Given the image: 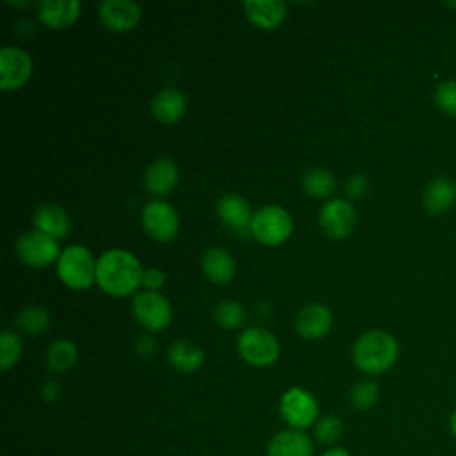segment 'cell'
Masks as SVG:
<instances>
[{
	"label": "cell",
	"instance_id": "obj_1",
	"mask_svg": "<svg viewBox=\"0 0 456 456\" xmlns=\"http://www.w3.org/2000/svg\"><path fill=\"white\" fill-rule=\"evenodd\" d=\"M141 262L126 249L114 248L96 260V285L109 296L123 297L142 281Z\"/></svg>",
	"mask_w": 456,
	"mask_h": 456
},
{
	"label": "cell",
	"instance_id": "obj_2",
	"mask_svg": "<svg viewBox=\"0 0 456 456\" xmlns=\"http://www.w3.org/2000/svg\"><path fill=\"white\" fill-rule=\"evenodd\" d=\"M351 354L354 365L362 372L374 376L388 370L395 363L399 356V344L390 333L370 330L356 338Z\"/></svg>",
	"mask_w": 456,
	"mask_h": 456
},
{
	"label": "cell",
	"instance_id": "obj_3",
	"mask_svg": "<svg viewBox=\"0 0 456 456\" xmlns=\"http://www.w3.org/2000/svg\"><path fill=\"white\" fill-rule=\"evenodd\" d=\"M57 276L71 290H86L96 283V260L86 246H68L57 260Z\"/></svg>",
	"mask_w": 456,
	"mask_h": 456
},
{
	"label": "cell",
	"instance_id": "obj_4",
	"mask_svg": "<svg viewBox=\"0 0 456 456\" xmlns=\"http://www.w3.org/2000/svg\"><path fill=\"white\" fill-rule=\"evenodd\" d=\"M292 217L280 205L262 207L253 214L249 233L264 246H280L292 233Z\"/></svg>",
	"mask_w": 456,
	"mask_h": 456
},
{
	"label": "cell",
	"instance_id": "obj_5",
	"mask_svg": "<svg viewBox=\"0 0 456 456\" xmlns=\"http://www.w3.org/2000/svg\"><path fill=\"white\" fill-rule=\"evenodd\" d=\"M240 358L253 367H269L280 358L278 338L264 328H246L237 338Z\"/></svg>",
	"mask_w": 456,
	"mask_h": 456
},
{
	"label": "cell",
	"instance_id": "obj_6",
	"mask_svg": "<svg viewBox=\"0 0 456 456\" xmlns=\"http://www.w3.org/2000/svg\"><path fill=\"white\" fill-rule=\"evenodd\" d=\"M280 415L289 428L305 431L319 420V403L312 392L292 387L280 399Z\"/></svg>",
	"mask_w": 456,
	"mask_h": 456
},
{
	"label": "cell",
	"instance_id": "obj_7",
	"mask_svg": "<svg viewBox=\"0 0 456 456\" xmlns=\"http://www.w3.org/2000/svg\"><path fill=\"white\" fill-rule=\"evenodd\" d=\"M132 312L135 321L150 333L162 331L173 319L169 299L155 290H142L135 294L132 301Z\"/></svg>",
	"mask_w": 456,
	"mask_h": 456
},
{
	"label": "cell",
	"instance_id": "obj_8",
	"mask_svg": "<svg viewBox=\"0 0 456 456\" xmlns=\"http://www.w3.org/2000/svg\"><path fill=\"white\" fill-rule=\"evenodd\" d=\"M61 253L62 251L59 249L57 239H53L39 230L25 232L16 240L18 258L30 267H46V265L57 262Z\"/></svg>",
	"mask_w": 456,
	"mask_h": 456
},
{
	"label": "cell",
	"instance_id": "obj_9",
	"mask_svg": "<svg viewBox=\"0 0 456 456\" xmlns=\"http://www.w3.org/2000/svg\"><path fill=\"white\" fill-rule=\"evenodd\" d=\"M141 223L144 232L157 242H167L175 239L180 228V219L175 207L162 200H151L144 205Z\"/></svg>",
	"mask_w": 456,
	"mask_h": 456
},
{
	"label": "cell",
	"instance_id": "obj_10",
	"mask_svg": "<svg viewBox=\"0 0 456 456\" xmlns=\"http://www.w3.org/2000/svg\"><path fill=\"white\" fill-rule=\"evenodd\" d=\"M32 73L30 55L16 46H4L0 50V89L14 91L25 86Z\"/></svg>",
	"mask_w": 456,
	"mask_h": 456
},
{
	"label": "cell",
	"instance_id": "obj_11",
	"mask_svg": "<svg viewBox=\"0 0 456 456\" xmlns=\"http://www.w3.org/2000/svg\"><path fill=\"white\" fill-rule=\"evenodd\" d=\"M319 224L328 237L346 239L356 224V212L346 200H330L319 212Z\"/></svg>",
	"mask_w": 456,
	"mask_h": 456
},
{
	"label": "cell",
	"instance_id": "obj_12",
	"mask_svg": "<svg viewBox=\"0 0 456 456\" xmlns=\"http://www.w3.org/2000/svg\"><path fill=\"white\" fill-rule=\"evenodd\" d=\"M141 7L134 0H103L98 5L102 23L112 32H128L141 20Z\"/></svg>",
	"mask_w": 456,
	"mask_h": 456
},
{
	"label": "cell",
	"instance_id": "obj_13",
	"mask_svg": "<svg viewBox=\"0 0 456 456\" xmlns=\"http://www.w3.org/2000/svg\"><path fill=\"white\" fill-rule=\"evenodd\" d=\"M265 456H314V440L301 429H281L267 444Z\"/></svg>",
	"mask_w": 456,
	"mask_h": 456
},
{
	"label": "cell",
	"instance_id": "obj_14",
	"mask_svg": "<svg viewBox=\"0 0 456 456\" xmlns=\"http://www.w3.org/2000/svg\"><path fill=\"white\" fill-rule=\"evenodd\" d=\"M217 216L221 223L235 232V233H246L251 228L253 212L249 208V203L239 196V194H224L217 201Z\"/></svg>",
	"mask_w": 456,
	"mask_h": 456
},
{
	"label": "cell",
	"instance_id": "obj_15",
	"mask_svg": "<svg viewBox=\"0 0 456 456\" xmlns=\"http://www.w3.org/2000/svg\"><path fill=\"white\" fill-rule=\"evenodd\" d=\"M331 324H333L331 310L319 303H310L305 308H301L294 321L296 331L303 338H310V340L324 337L331 330Z\"/></svg>",
	"mask_w": 456,
	"mask_h": 456
},
{
	"label": "cell",
	"instance_id": "obj_16",
	"mask_svg": "<svg viewBox=\"0 0 456 456\" xmlns=\"http://www.w3.org/2000/svg\"><path fill=\"white\" fill-rule=\"evenodd\" d=\"M242 9L248 20L262 30L276 28L287 16V4L281 0H248Z\"/></svg>",
	"mask_w": 456,
	"mask_h": 456
},
{
	"label": "cell",
	"instance_id": "obj_17",
	"mask_svg": "<svg viewBox=\"0 0 456 456\" xmlns=\"http://www.w3.org/2000/svg\"><path fill=\"white\" fill-rule=\"evenodd\" d=\"M78 0H39L37 18L52 28H64L77 21L80 14Z\"/></svg>",
	"mask_w": 456,
	"mask_h": 456
},
{
	"label": "cell",
	"instance_id": "obj_18",
	"mask_svg": "<svg viewBox=\"0 0 456 456\" xmlns=\"http://www.w3.org/2000/svg\"><path fill=\"white\" fill-rule=\"evenodd\" d=\"M178 182V167L175 160L160 157L153 160L144 171V185L153 196H166Z\"/></svg>",
	"mask_w": 456,
	"mask_h": 456
},
{
	"label": "cell",
	"instance_id": "obj_19",
	"mask_svg": "<svg viewBox=\"0 0 456 456\" xmlns=\"http://www.w3.org/2000/svg\"><path fill=\"white\" fill-rule=\"evenodd\" d=\"M34 224L36 230L53 239H64L71 230L68 212L57 203H41L34 212Z\"/></svg>",
	"mask_w": 456,
	"mask_h": 456
},
{
	"label": "cell",
	"instance_id": "obj_20",
	"mask_svg": "<svg viewBox=\"0 0 456 456\" xmlns=\"http://www.w3.org/2000/svg\"><path fill=\"white\" fill-rule=\"evenodd\" d=\"M456 203V183L447 176H438L431 180L422 194L424 208L433 214L440 216L447 212Z\"/></svg>",
	"mask_w": 456,
	"mask_h": 456
},
{
	"label": "cell",
	"instance_id": "obj_21",
	"mask_svg": "<svg viewBox=\"0 0 456 456\" xmlns=\"http://www.w3.org/2000/svg\"><path fill=\"white\" fill-rule=\"evenodd\" d=\"M185 109V94L176 87H164L151 98V114L162 123H176Z\"/></svg>",
	"mask_w": 456,
	"mask_h": 456
},
{
	"label": "cell",
	"instance_id": "obj_22",
	"mask_svg": "<svg viewBox=\"0 0 456 456\" xmlns=\"http://www.w3.org/2000/svg\"><path fill=\"white\" fill-rule=\"evenodd\" d=\"M167 362L178 372L191 374V372H196L203 365L205 353L196 342L187 340V338H178L167 349Z\"/></svg>",
	"mask_w": 456,
	"mask_h": 456
},
{
	"label": "cell",
	"instance_id": "obj_23",
	"mask_svg": "<svg viewBox=\"0 0 456 456\" xmlns=\"http://www.w3.org/2000/svg\"><path fill=\"white\" fill-rule=\"evenodd\" d=\"M201 269H203V274L217 285L230 283L235 276L233 258L228 251H224L221 248H210L203 253Z\"/></svg>",
	"mask_w": 456,
	"mask_h": 456
},
{
	"label": "cell",
	"instance_id": "obj_24",
	"mask_svg": "<svg viewBox=\"0 0 456 456\" xmlns=\"http://www.w3.org/2000/svg\"><path fill=\"white\" fill-rule=\"evenodd\" d=\"M301 183L305 192L312 198H328L337 187V180L333 173L326 167L306 169L301 178Z\"/></svg>",
	"mask_w": 456,
	"mask_h": 456
},
{
	"label": "cell",
	"instance_id": "obj_25",
	"mask_svg": "<svg viewBox=\"0 0 456 456\" xmlns=\"http://www.w3.org/2000/svg\"><path fill=\"white\" fill-rule=\"evenodd\" d=\"M77 360H78V351L75 344L66 338H59L52 342L46 351V363L57 374L68 372L77 363Z\"/></svg>",
	"mask_w": 456,
	"mask_h": 456
},
{
	"label": "cell",
	"instance_id": "obj_26",
	"mask_svg": "<svg viewBox=\"0 0 456 456\" xmlns=\"http://www.w3.org/2000/svg\"><path fill=\"white\" fill-rule=\"evenodd\" d=\"M50 314L46 308L37 306V305H30L25 306L18 317H16V324L18 328L27 333V335H39L45 333L50 328Z\"/></svg>",
	"mask_w": 456,
	"mask_h": 456
},
{
	"label": "cell",
	"instance_id": "obj_27",
	"mask_svg": "<svg viewBox=\"0 0 456 456\" xmlns=\"http://www.w3.org/2000/svg\"><path fill=\"white\" fill-rule=\"evenodd\" d=\"M214 319L224 330H237L244 322L246 312H244V306L239 301L221 299L214 306Z\"/></svg>",
	"mask_w": 456,
	"mask_h": 456
},
{
	"label": "cell",
	"instance_id": "obj_28",
	"mask_svg": "<svg viewBox=\"0 0 456 456\" xmlns=\"http://www.w3.org/2000/svg\"><path fill=\"white\" fill-rule=\"evenodd\" d=\"M23 346L20 337L12 330H4L0 333V369L5 372L18 363L21 358Z\"/></svg>",
	"mask_w": 456,
	"mask_h": 456
},
{
	"label": "cell",
	"instance_id": "obj_29",
	"mask_svg": "<svg viewBox=\"0 0 456 456\" xmlns=\"http://www.w3.org/2000/svg\"><path fill=\"white\" fill-rule=\"evenodd\" d=\"M379 397L378 383L372 379H362L351 387L349 401L356 410H370Z\"/></svg>",
	"mask_w": 456,
	"mask_h": 456
},
{
	"label": "cell",
	"instance_id": "obj_30",
	"mask_svg": "<svg viewBox=\"0 0 456 456\" xmlns=\"http://www.w3.org/2000/svg\"><path fill=\"white\" fill-rule=\"evenodd\" d=\"M342 431H344L342 419L337 417V415H333V413L321 417V419L315 422V426H314V436H315V440H317L319 444L330 445V447L340 438Z\"/></svg>",
	"mask_w": 456,
	"mask_h": 456
},
{
	"label": "cell",
	"instance_id": "obj_31",
	"mask_svg": "<svg viewBox=\"0 0 456 456\" xmlns=\"http://www.w3.org/2000/svg\"><path fill=\"white\" fill-rule=\"evenodd\" d=\"M435 102L440 110L456 118V80H442L435 89Z\"/></svg>",
	"mask_w": 456,
	"mask_h": 456
},
{
	"label": "cell",
	"instance_id": "obj_32",
	"mask_svg": "<svg viewBox=\"0 0 456 456\" xmlns=\"http://www.w3.org/2000/svg\"><path fill=\"white\" fill-rule=\"evenodd\" d=\"M166 283V274L157 269V267H150V269H144L142 273V281L141 285L146 289V290H155L159 292Z\"/></svg>",
	"mask_w": 456,
	"mask_h": 456
},
{
	"label": "cell",
	"instance_id": "obj_33",
	"mask_svg": "<svg viewBox=\"0 0 456 456\" xmlns=\"http://www.w3.org/2000/svg\"><path fill=\"white\" fill-rule=\"evenodd\" d=\"M367 191V178L363 175H353L347 182H346V194L351 200H358L365 194Z\"/></svg>",
	"mask_w": 456,
	"mask_h": 456
},
{
	"label": "cell",
	"instance_id": "obj_34",
	"mask_svg": "<svg viewBox=\"0 0 456 456\" xmlns=\"http://www.w3.org/2000/svg\"><path fill=\"white\" fill-rule=\"evenodd\" d=\"M157 349H159V346H157V342L153 340V337H150V335H142V337H139L137 342H135V351H137V354H141V356H144V358L153 356V354L157 353Z\"/></svg>",
	"mask_w": 456,
	"mask_h": 456
},
{
	"label": "cell",
	"instance_id": "obj_35",
	"mask_svg": "<svg viewBox=\"0 0 456 456\" xmlns=\"http://www.w3.org/2000/svg\"><path fill=\"white\" fill-rule=\"evenodd\" d=\"M41 394H43V399L48 401V403H53L59 399L61 395V387L57 381H46L41 388Z\"/></svg>",
	"mask_w": 456,
	"mask_h": 456
},
{
	"label": "cell",
	"instance_id": "obj_36",
	"mask_svg": "<svg viewBox=\"0 0 456 456\" xmlns=\"http://www.w3.org/2000/svg\"><path fill=\"white\" fill-rule=\"evenodd\" d=\"M321 456H351V452L344 447H338V445H333V447H328Z\"/></svg>",
	"mask_w": 456,
	"mask_h": 456
},
{
	"label": "cell",
	"instance_id": "obj_37",
	"mask_svg": "<svg viewBox=\"0 0 456 456\" xmlns=\"http://www.w3.org/2000/svg\"><path fill=\"white\" fill-rule=\"evenodd\" d=\"M449 429H451V435L456 438V408L452 410V413L449 417Z\"/></svg>",
	"mask_w": 456,
	"mask_h": 456
},
{
	"label": "cell",
	"instance_id": "obj_38",
	"mask_svg": "<svg viewBox=\"0 0 456 456\" xmlns=\"http://www.w3.org/2000/svg\"><path fill=\"white\" fill-rule=\"evenodd\" d=\"M7 4L12 5V7H27L30 2L28 0H21V2L20 0H7Z\"/></svg>",
	"mask_w": 456,
	"mask_h": 456
}]
</instances>
